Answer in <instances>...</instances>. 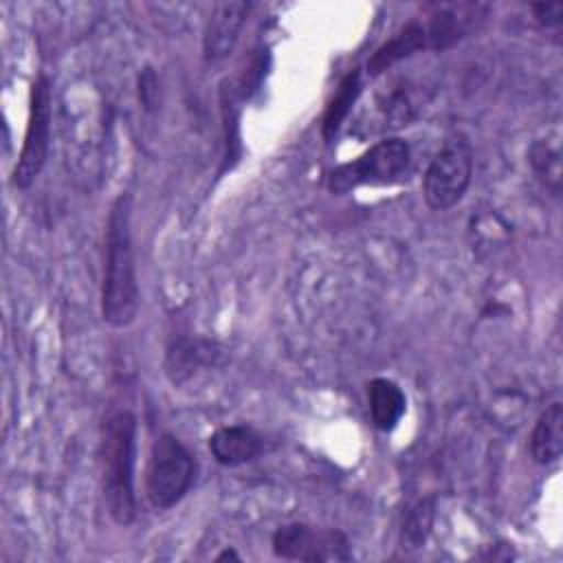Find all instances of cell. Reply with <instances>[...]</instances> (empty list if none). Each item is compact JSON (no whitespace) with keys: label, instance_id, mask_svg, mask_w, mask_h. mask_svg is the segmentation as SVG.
Here are the masks:
<instances>
[{"label":"cell","instance_id":"cell-3","mask_svg":"<svg viewBox=\"0 0 563 563\" xmlns=\"http://www.w3.org/2000/svg\"><path fill=\"white\" fill-rule=\"evenodd\" d=\"M194 475L196 462L189 449L174 433H161L152 444L145 468L147 501L158 510L176 506L191 488Z\"/></svg>","mask_w":563,"mask_h":563},{"label":"cell","instance_id":"cell-10","mask_svg":"<svg viewBox=\"0 0 563 563\" xmlns=\"http://www.w3.org/2000/svg\"><path fill=\"white\" fill-rule=\"evenodd\" d=\"M429 48L427 46V31L424 24L418 20L407 22L402 29H398L387 42H383L367 59L365 68L369 77H378L383 73H387L391 66H396L398 62L416 55L418 51Z\"/></svg>","mask_w":563,"mask_h":563},{"label":"cell","instance_id":"cell-1","mask_svg":"<svg viewBox=\"0 0 563 563\" xmlns=\"http://www.w3.org/2000/svg\"><path fill=\"white\" fill-rule=\"evenodd\" d=\"M139 279L132 242V196L119 194L108 213L101 317L112 328H128L139 314Z\"/></svg>","mask_w":563,"mask_h":563},{"label":"cell","instance_id":"cell-2","mask_svg":"<svg viewBox=\"0 0 563 563\" xmlns=\"http://www.w3.org/2000/svg\"><path fill=\"white\" fill-rule=\"evenodd\" d=\"M103 499L114 523L130 526L136 517L134 466H136V418L117 411L106 420L103 440Z\"/></svg>","mask_w":563,"mask_h":563},{"label":"cell","instance_id":"cell-9","mask_svg":"<svg viewBox=\"0 0 563 563\" xmlns=\"http://www.w3.org/2000/svg\"><path fill=\"white\" fill-rule=\"evenodd\" d=\"M209 451L222 466H242L264 451V440L253 427L229 424L211 433Z\"/></svg>","mask_w":563,"mask_h":563},{"label":"cell","instance_id":"cell-8","mask_svg":"<svg viewBox=\"0 0 563 563\" xmlns=\"http://www.w3.org/2000/svg\"><path fill=\"white\" fill-rule=\"evenodd\" d=\"M251 9L253 4L244 0L213 4L205 26V37H202V53L207 62H218L233 53Z\"/></svg>","mask_w":563,"mask_h":563},{"label":"cell","instance_id":"cell-14","mask_svg":"<svg viewBox=\"0 0 563 563\" xmlns=\"http://www.w3.org/2000/svg\"><path fill=\"white\" fill-rule=\"evenodd\" d=\"M530 167L534 176L554 194L561 191V136L559 132L537 139L528 152Z\"/></svg>","mask_w":563,"mask_h":563},{"label":"cell","instance_id":"cell-6","mask_svg":"<svg viewBox=\"0 0 563 563\" xmlns=\"http://www.w3.org/2000/svg\"><path fill=\"white\" fill-rule=\"evenodd\" d=\"M51 121H53V88L46 75H40L31 86L29 121L22 141L18 163L13 167V185L26 189L40 176L51 147Z\"/></svg>","mask_w":563,"mask_h":563},{"label":"cell","instance_id":"cell-13","mask_svg":"<svg viewBox=\"0 0 563 563\" xmlns=\"http://www.w3.org/2000/svg\"><path fill=\"white\" fill-rule=\"evenodd\" d=\"M358 95H361V68H354L341 79L336 92L332 95V99L325 106V112L321 119V134L325 141L334 139V134L339 132V128L352 112Z\"/></svg>","mask_w":563,"mask_h":563},{"label":"cell","instance_id":"cell-7","mask_svg":"<svg viewBox=\"0 0 563 563\" xmlns=\"http://www.w3.org/2000/svg\"><path fill=\"white\" fill-rule=\"evenodd\" d=\"M273 552L286 561H347L350 541L339 530H321L308 523H284L273 534Z\"/></svg>","mask_w":563,"mask_h":563},{"label":"cell","instance_id":"cell-15","mask_svg":"<svg viewBox=\"0 0 563 563\" xmlns=\"http://www.w3.org/2000/svg\"><path fill=\"white\" fill-rule=\"evenodd\" d=\"M468 26H471V18L462 15L460 9L442 7L431 15L429 24L424 26L427 46L435 51H446L466 35Z\"/></svg>","mask_w":563,"mask_h":563},{"label":"cell","instance_id":"cell-11","mask_svg":"<svg viewBox=\"0 0 563 563\" xmlns=\"http://www.w3.org/2000/svg\"><path fill=\"white\" fill-rule=\"evenodd\" d=\"M563 453V405L556 400L548 405L537 418L530 433V455L537 464L550 466Z\"/></svg>","mask_w":563,"mask_h":563},{"label":"cell","instance_id":"cell-4","mask_svg":"<svg viewBox=\"0 0 563 563\" xmlns=\"http://www.w3.org/2000/svg\"><path fill=\"white\" fill-rule=\"evenodd\" d=\"M409 158L411 150L407 141L398 136L383 139L354 161L334 167L328 174V189L334 196H343L363 185H389L407 172Z\"/></svg>","mask_w":563,"mask_h":563},{"label":"cell","instance_id":"cell-16","mask_svg":"<svg viewBox=\"0 0 563 563\" xmlns=\"http://www.w3.org/2000/svg\"><path fill=\"white\" fill-rule=\"evenodd\" d=\"M433 519H435V499L433 497L420 499L405 517V523L400 530V548L407 552L420 550L431 534Z\"/></svg>","mask_w":563,"mask_h":563},{"label":"cell","instance_id":"cell-20","mask_svg":"<svg viewBox=\"0 0 563 563\" xmlns=\"http://www.w3.org/2000/svg\"><path fill=\"white\" fill-rule=\"evenodd\" d=\"M532 13H534V20L543 29H554L563 20V4L561 2H537V4H532Z\"/></svg>","mask_w":563,"mask_h":563},{"label":"cell","instance_id":"cell-18","mask_svg":"<svg viewBox=\"0 0 563 563\" xmlns=\"http://www.w3.org/2000/svg\"><path fill=\"white\" fill-rule=\"evenodd\" d=\"M385 114H387L389 125L400 128V125H407L416 117V106H413L411 97L405 95V90H396L385 101Z\"/></svg>","mask_w":563,"mask_h":563},{"label":"cell","instance_id":"cell-12","mask_svg":"<svg viewBox=\"0 0 563 563\" xmlns=\"http://www.w3.org/2000/svg\"><path fill=\"white\" fill-rule=\"evenodd\" d=\"M369 416L378 431H391L407 409L405 391L391 378H374L367 383Z\"/></svg>","mask_w":563,"mask_h":563},{"label":"cell","instance_id":"cell-21","mask_svg":"<svg viewBox=\"0 0 563 563\" xmlns=\"http://www.w3.org/2000/svg\"><path fill=\"white\" fill-rule=\"evenodd\" d=\"M224 559H240L233 550H224L220 556H218V561H224Z\"/></svg>","mask_w":563,"mask_h":563},{"label":"cell","instance_id":"cell-19","mask_svg":"<svg viewBox=\"0 0 563 563\" xmlns=\"http://www.w3.org/2000/svg\"><path fill=\"white\" fill-rule=\"evenodd\" d=\"M139 99L145 110H154V106L158 101V79L152 68H145L139 75Z\"/></svg>","mask_w":563,"mask_h":563},{"label":"cell","instance_id":"cell-17","mask_svg":"<svg viewBox=\"0 0 563 563\" xmlns=\"http://www.w3.org/2000/svg\"><path fill=\"white\" fill-rule=\"evenodd\" d=\"M211 352V345L196 343V341H178L167 352V374L174 383H180L183 378L191 376L196 367L205 363V354Z\"/></svg>","mask_w":563,"mask_h":563},{"label":"cell","instance_id":"cell-5","mask_svg":"<svg viewBox=\"0 0 563 563\" xmlns=\"http://www.w3.org/2000/svg\"><path fill=\"white\" fill-rule=\"evenodd\" d=\"M473 178V152L464 139H451L429 163L422 176V196L424 202L444 211L455 207Z\"/></svg>","mask_w":563,"mask_h":563}]
</instances>
